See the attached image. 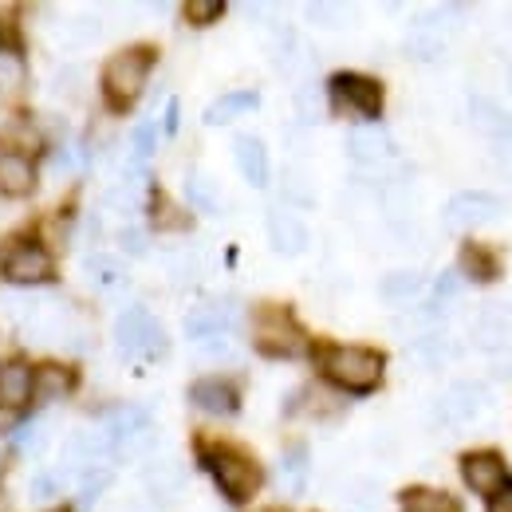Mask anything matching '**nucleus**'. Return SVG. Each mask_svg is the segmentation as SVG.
<instances>
[{"label":"nucleus","instance_id":"5","mask_svg":"<svg viewBox=\"0 0 512 512\" xmlns=\"http://www.w3.org/2000/svg\"><path fill=\"white\" fill-rule=\"evenodd\" d=\"M327 99L339 115H355V119H379L383 115V83L371 75H355V71L331 75Z\"/></svg>","mask_w":512,"mask_h":512},{"label":"nucleus","instance_id":"21","mask_svg":"<svg viewBox=\"0 0 512 512\" xmlns=\"http://www.w3.org/2000/svg\"><path fill=\"white\" fill-rule=\"evenodd\" d=\"M402 512H461V501L442 489H406Z\"/></svg>","mask_w":512,"mask_h":512},{"label":"nucleus","instance_id":"32","mask_svg":"<svg viewBox=\"0 0 512 512\" xmlns=\"http://www.w3.org/2000/svg\"><path fill=\"white\" fill-rule=\"evenodd\" d=\"M190 197H193V205H201V209H209V213H217V190H213L209 182H201V178H193V182H190Z\"/></svg>","mask_w":512,"mask_h":512},{"label":"nucleus","instance_id":"16","mask_svg":"<svg viewBox=\"0 0 512 512\" xmlns=\"http://www.w3.org/2000/svg\"><path fill=\"white\" fill-rule=\"evenodd\" d=\"M32 367L20 359L0 363V406H24L32 398Z\"/></svg>","mask_w":512,"mask_h":512},{"label":"nucleus","instance_id":"10","mask_svg":"<svg viewBox=\"0 0 512 512\" xmlns=\"http://www.w3.org/2000/svg\"><path fill=\"white\" fill-rule=\"evenodd\" d=\"M4 276L12 284H40V280L52 276V256H48L44 245L24 241V245L8 249V256H4Z\"/></svg>","mask_w":512,"mask_h":512},{"label":"nucleus","instance_id":"12","mask_svg":"<svg viewBox=\"0 0 512 512\" xmlns=\"http://www.w3.org/2000/svg\"><path fill=\"white\" fill-rule=\"evenodd\" d=\"M268 237H272V249L284 256H296L308 249V225L288 209H272L268 213Z\"/></svg>","mask_w":512,"mask_h":512},{"label":"nucleus","instance_id":"8","mask_svg":"<svg viewBox=\"0 0 512 512\" xmlns=\"http://www.w3.org/2000/svg\"><path fill=\"white\" fill-rule=\"evenodd\" d=\"M461 477L473 493L481 497H497L505 485H509V465L497 449H473L461 457Z\"/></svg>","mask_w":512,"mask_h":512},{"label":"nucleus","instance_id":"9","mask_svg":"<svg viewBox=\"0 0 512 512\" xmlns=\"http://www.w3.org/2000/svg\"><path fill=\"white\" fill-rule=\"evenodd\" d=\"M501 209H505V205H501V197H493V193H477V190L457 193V197H449V205H446V229H457V233L477 229V225L493 221Z\"/></svg>","mask_w":512,"mask_h":512},{"label":"nucleus","instance_id":"31","mask_svg":"<svg viewBox=\"0 0 512 512\" xmlns=\"http://www.w3.org/2000/svg\"><path fill=\"white\" fill-rule=\"evenodd\" d=\"M284 477H288V485H292V489H300V485H304V477H308L304 449H292V453H288V461H284Z\"/></svg>","mask_w":512,"mask_h":512},{"label":"nucleus","instance_id":"14","mask_svg":"<svg viewBox=\"0 0 512 512\" xmlns=\"http://www.w3.org/2000/svg\"><path fill=\"white\" fill-rule=\"evenodd\" d=\"M233 158H237V170L245 174V182L249 186H268V154H264V146H260V138L253 134H241L237 142H233Z\"/></svg>","mask_w":512,"mask_h":512},{"label":"nucleus","instance_id":"30","mask_svg":"<svg viewBox=\"0 0 512 512\" xmlns=\"http://www.w3.org/2000/svg\"><path fill=\"white\" fill-rule=\"evenodd\" d=\"M20 83H24V64H20V56L0 48V91H12V87H20Z\"/></svg>","mask_w":512,"mask_h":512},{"label":"nucleus","instance_id":"7","mask_svg":"<svg viewBox=\"0 0 512 512\" xmlns=\"http://www.w3.org/2000/svg\"><path fill=\"white\" fill-rule=\"evenodd\" d=\"M115 343L127 359H158L166 351V331L146 308H127L115 323Z\"/></svg>","mask_w":512,"mask_h":512},{"label":"nucleus","instance_id":"3","mask_svg":"<svg viewBox=\"0 0 512 512\" xmlns=\"http://www.w3.org/2000/svg\"><path fill=\"white\" fill-rule=\"evenodd\" d=\"M323 375L339 390L367 394L383 383V355L371 347H320Z\"/></svg>","mask_w":512,"mask_h":512},{"label":"nucleus","instance_id":"4","mask_svg":"<svg viewBox=\"0 0 512 512\" xmlns=\"http://www.w3.org/2000/svg\"><path fill=\"white\" fill-rule=\"evenodd\" d=\"M253 343L268 359H296L304 351V331L284 304H260L253 312Z\"/></svg>","mask_w":512,"mask_h":512},{"label":"nucleus","instance_id":"26","mask_svg":"<svg viewBox=\"0 0 512 512\" xmlns=\"http://www.w3.org/2000/svg\"><path fill=\"white\" fill-rule=\"evenodd\" d=\"M477 390L473 386H453L446 398H442V414L453 418V422H465V418H473L477 414Z\"/></svg>","mask_w":512,"mask_h":512},{"label":"nucleus","instance_id":"1","mask_svg":"<svg viewBox=\"0 0 512 512\" xmlns=\"http://www.w3.org/2000/svg\"><path fill=\"white\" fill-rule=\"evenodd\" d=\"M158 60V52L150 44H138V48H123L119 56H111L103 67V99L111 111H130L146 87V75Z\"/></svg>","mask_w":512,"mask_h":512},{"label":"nucleus","instance_id":"17","mask_svg":"<svg viewBox=\"0 0 512 512\" xmlns=\"http://www.w3.org/2000/svg\"><path fill=\"white\" fill-rule=\"evenodd\" d=\"M256 103H260V95H256V91H233V95H221V99H213V103L205 107V123H209V127H225V123H233V119H241V115L256 111Z\"/></svg>","mask_w":512,"mask_h":512},{"label":"nucleus","instance_id":"22","mask_svg":"<svg viewBox=\"0 0 512 512\" xmlns=\"http://www.w3.org/2000/svg\"><path fill=\"white\" fill-rule=\"evenodd\" d=\"M32 390H36L40 398H48V402H60V398H67V394L75 390V375H71L67 367H40V371L32 375Z\"/></svg>","mask_w":512,"mask_h":512},{"label":"nucleus","instance_id":"33","mask_svg":"<svg viewBox=\"0 0 512 512\" xmlns=\"http://www.w3.org/2000/svg\"><path fill=\"white\" fill-rule=\"evenodd\" d=\"M489 512H512V485H505L497 497H489Z\"/></svg>","mask_w":512,"mask_h":512},{"label":"nucleus","instance_id":"20","mask_svg":"<svg viewBox=\"0 0 512 512\" xmlns=\"http://www.w3.org/2000/svg\"><path fill=\"white\" fill-rule=\"evenodd\" d=\"M347 150H351V158H359V162H379V158L390 154V138H386V130H379V127H359V130H351Z\"/></svg>","mask_w":512,"mask_h":512},{"label":"nucleus","instance_id":"13","mask_svg":"<svg viewBox=\"0 0 512 512\" xmlns=\"http://www.w3.org/2000/svg\"><path fill=\"white\" fill-rule=\"evenodd\" d=\"M229 323H233V316L225 304H201L186 316V331H190L193 343H209V339H225Z\"/></svg>","mask_w":512,"mask_h":512},{"label":"nucleus","instance_id":"34","mask_svg":"<svg viewBox=\"0 0 512 512\" xmlns=\"http://www.w3.org/2000/svg\"><path fill=\"white\" fill-rule=\"evenodd\" d=\"M123 249H127V253H142V249H146V241H142L138 229H127V233H123Z\"/></svg>","mask_w":512,"mask_h":512},{"label":"nucleus","instance_id":"2","mask_svg":"<svg viewBox=\"0 0 512 512\" xmlns=\"http://www.w3.org/2000/svg\"><path fill=\"white\" fill-rule=\"evenodd\" d=\"M201 465L213 473L217 489H221L225 501H233V505H245L249 497H256V489H260V481H264L260 465H256L245 449H237V446H205L201 449Z\"/></svg>","mask_w":512,"mask_h":512},{"label":"nucleus","instance_id":"36","mask_svg":"<svg viewBox=\"0 0 512 512\" xmlns=\"http://www.w3.org/2000/svg\"><path fill=\"white\" fill-rule=\"evenodd\" d=\"M268 512H284V509H268Z\"/></svg>","mask_w":512,"mask_h":512},{"label":"nucleus","instance_id":"27","mask_svg":"<svg viewBox=\"0 0 512 512\" xmlns=\"http://www.w3.org/2000/svg\"><path fill=\"white\" fill-rule=\"evenodd\" d=\"M154 138H158L154 123H142V127L130 134V170H138V166L154 154Z\"/></svg>","mask_w":512,"mask_h":512},{"label":"nucleus","instance_id":"35","mask_svg":"<svg viewBox=\"0 0 512 512\" xmlns=\"http://www.w3.org/2000/svg\"><path fill=\"white\" fill-rule=\"evenodd\" d=\"M166 130H178V103L166 107Z\"/></svg>","mask_w":512,"mask_h":512},{"label":"nucleus","instance_id":"23","mask_svg":"<svg viewBox=\"0 0 512 512\" xmlns=\"http://www.w3.org/2000/svg\"><path fill=\"white\" fill-rule=\"evenodd\" d=\"M150 221L154 229H190V213H182L162 190H154L150 197Z\"/></svg>","mask_w":512,"mask_h":512},{"label":"nucleus","instance_id":"18","mask_svg":"<svg viewBox=\"0 0 512 512\" xmlns=\"http://www.w3.org/2000/svg\"><path fill=\"white\" fill-rule=\"evenodd\" d=\"M461 272L477 284H489V280L501 276V256L485 249V245H477V241H465L461 245Z\"/></svg>","mask_w":512,"mask_h":512},{"label":"nucleus","instance_id":"29","mask_svg":"<svg viewBox=\"0 0 512 512\" xmlns=\"http://www.w3.org/2000/svg\"><path fill=\"white\" fill-rule=\"evenodd\" d=\"M422 288V280L414 276V272H394V276H386L383 280V296L386 300H402V296H414Z\"/></svg>","mask_w":512,"mask_h":512},{"label":"nucleus","instance_id":"6","mask_svg":"<svg viewBox=\"0 0 512 512\" xmlns=\"http://www.w3.org/2000/svg\"><path fill=\"white\" fill-rule=\"evenodd\" d=\"M95 430H99L107 453H115V457H134V453H142V449L150 446V418L138 406H115V410H107Z\"/></svg>","mask_w":512,"mask_h":512},{"label":"nucleus","instance_id":"25","mask_svg":"<svg viewBox=\"0 0 512 512\" xmlns=\"http://www.w3.org/2000/svg\"><path fill=\"white\" fill-rule=\"evenodd\" d=\"M64 493V473L60 469H40L32 481H28V501L44 505V501H56Z\"/></svg>","mask_w":512,"mask_h":512},{"label":"nucleus","instance_id":"11","mask_svg":"<svg viewBox=\"0 0 512 512\" xmlns=\"http://www.w3.org/2000/svg\"><path fill=\"white\" fill-rule=\"evenodd\" d=\"M190 398L197 410H205L213 418H229L241 410V390L229 379H201V383H193Z\"/></svg>","mask_w":512,"mask_h":512},{"label":"nucleus","instance_id":"19","mask_svg":"<svg viewBox=\"0 0 512 512\" xmlns=\"http://www.w3.org/2000/svg\"><path fill=\"white\" fill-rule=\"evenodd\" d=\"M142 481L154 493V501H174L178 489H182V469L174 461H150L146 473H142Z\"/></svg>","mask_w":512,"mask_h":512},{"label":"nucleus","instance_id":"15","mask_svg":"<svg viewBox=\"0 0 512 512\" xmlns=\"http://www.w3.org/2000/svg\"><path fill=\"white\" fill-rule=\"evenodd\" d=\"M32 190H36V166H32L24 154H16V150L0 154V193L24 197V193H32Z\"/></svg>","mask_w":512,"mask_h":512},{"label":"nucleus","instance_id":"24","mask_svg":"<svg viewBox=\"0 0 512 512\" xmlns=\"http://www.w3.org/2000/svg\"><path fill=\"white\" fill-rule=\"evenodd\" d=\"M87 280H91L95 288H119V284H123V268H119V260H111V256L91 253L87 256Z\"/></svg>","mask_w":512,"mask_h":512},{"label":"nucleus","instance_id":"28","mask_svg":"<svg viewBox=\"0 0 512 512\" xmlns=\"http://www.w3.org/2000/svg\"><path fill=\"white\" fill-rule=\"evenodd\" d=\"M221 12H225L221 0H186V4H182V16H186L190 24H213Z\"/></svg>","mask_w":512,"mask_h":512}]
</instances>
